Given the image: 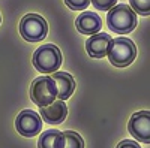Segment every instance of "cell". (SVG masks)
I'll return each mask as SVG.
<instances>
[{
  "mask_svg": "<svg viewBox=\"0 0 150 148\" xmlns=\"http://www.w3.org/2000/svg\"><path fill=\"white\" fill-rule=\"evenodd\" d=\"M107 24L110 30L114 33H131L137 26V14L128 5H116L108 11Z\"/></svg>",
  "mask_w": 150,
  "mask_h": 148,
  "instance_id": "1",
  "label": "cell"
},
{
  "mask_svg": "<svg viewBox=\"0 0 150 148\" xmlns=\"http://www.w3.org/2000/svg\"><path fill=\"white\" fill-rule=\"evenodd\" d=\"M107 55L112 66L126 67L137 57V46L128 38H116L110 41Z\"/></svg>",
  "mask_w": 150,
  "mask_h": 148,
  "instance_id": "2",
  "label": "cell"
},
{
  "mask_svg": "<svg viewBox=\"0 0 150 148\" xmlns=\"http://www.w3.org/2000/svg\"><path fill=\"white\" fill-rule=\"evenodd\" d=\"M62 65V53L53 43L39 46L33 54V66L42 73H53Z\"/></svg>",
  "mask_w": 150,
  "mask_h": 148,
  "instance_id": "3",
  "label": "cell"
},
{
  "mask_svg": "<svg viewBox=\"0 0 150 148\" xmlns=\"http://www.w3.org/2000/svg\"><path fill=\"white\" fill-rule=\"evenodd\" d=\"M30 99L38 106H47L57 99V87L51 76H39L32 82Z\"/></svg>",
  "mask_w": 150,
  "mask_h": 148,
  "instance_id": "4",
  "label": "cell"
},
{
  "mask_svg": "<svg viewBox=\"0 0 150 148\" xmlns=\"http://www.w3.org/2000/svg\"><path fill=\"white\" fill-rule=\"evenodd\" d=\"M20 33L29 42L42 41L48 33V24L41 15L27 14L20 22Z\"/></svg>",
  "mask_w": 150,
  "mask_h": 148,
  "instance_id": "5",
  "label": "cell"
},
{
  "mask_svg": "<svg viewBox=\"0 0 150 148\" xmlns=\"http://www.w3.org/2000/svg\"><path fill=\"white\" fill-rule=\"evenodd\" d=\"M15 127L18 133H21L26 138H33L42 129V120L35 111L32 109H24L18 114L15 120Z\"/></svg>",
  "mask_w": 150,
  "mask_h": 148,
  "instance_id": "6",
  "label": "cell"
},
{
  "mask_svg": "<svg viewBox=\"0 0 150 148\" xmlns=\"http://www.w3.org/2000/svg\"><path fill=\"white\" fill-rule=\"evenodd\" d=\"M129 133L135 139L144 144L150 142V114L149 111H140L135 112L129 121Z\"/></svg>",
  "mask_w": 150,
  "mask_h": 148,
  "instance_id": "7",
  "label": "cell"
},
{
  "mask_svg": "<svg viewBox=\"0 0 150 148\" xmlns=\"http://www.w3.org/2000/svg\"><path fill=\"white\" fill-rule=\"evenodd\" d=\"M68 115V108L65 100H54L47 106H42L41 117L45 120V123L50 124H60L63 123Z\"/></svg>",
  "mask_w": 150,
  "mask_h": 148,
  "instance_id": "8",
  "label": "cell"
},
{
  "mask_svg": "<svg viewBox=\"0 0 150 148\" xmlns=\"http://www.w3.org/2000/svg\"><path fill=\"white\" fill-rule=\"evenodd\" d=\"M110 41H111V38L107 33L92 34V38H89L86 42V49L89 53V55L93 58H102L104 55H107Z\"/></svg>",
  "mask_w": 150,
  "mask_h": 148,
  "instance_id": "9",
  "label": "cell"
},
{
  "mask_svg": "<svg viewBox=\"0 0 150 148\" xmlns=\"http://www.w3.org/2000/svg\"><path fill=\"white\" fill-rule=\"evenodd\" d=\"M56 82V87H57V97L60 100H66L69 99L75 90V81L74 78L66 72H53V76H51Z\"/></svg>",
  "mask_w": 150,
  "mask_h": 148,
  "instance_id": "10",
  "label": "cell"
},
{
  "mask_svg": "<svg viewBox=\"0 0 150 148\" xmlns=\"http://www.w3.org/2000/svg\"><path fill=\"white\" fill-rule=\"evenodd\" d=\"M78 32L83 34H95L101 30L102 27V21L99 18V15L93 14V12H83V14L77 18V22H75Z\"/></svg>",
  "mask_w": 150,
  "mask_h": 148,
  "instance_id": "11",
  "label": "cell"
},
{
  "mask_svg": "<svg viewBox=\"0 0 150 148\" xmlns=\"http://www.w3.org/2000/svg\"><path fill=\"white\" fill-rule=\"evenodd\" d=\"M38 147L39 148H62L63 147V133L56 129L47 130L45 133L41 135Z\"/></svg>",
  "mask_w": 150,
  "mask_h": 148,
  "instance_id": "12",
  "label": "cell"
},
{
  "mask_svg": "<svg viewBox=\"0 0 150 148\" xmlns=\"http://www.w3.org/2000/svg\"><path fill=\"white\" fill-rule=\"evenodd\" d=\"M62 133H63V147L62 148H84V141L78 133L72 130H66Z\"/></svg>",
  "mask_w": 150,
  "mask_h": 148,
  "instance_id": "13",
  "label": "cell"
},
{
  "mask_svg": "<svg viewBox=\"0 0 150 148\" xmlns=\"http://www.w3.org/2000/svg\"><path fill=\"white\" fill-rule=\"evenodd\" d=\"M131 9L135 14L147 17L150 14V0H131Z\"/></svg>",
  "mask_w": 150,
  "mask_h": 148,
  "instance_id": "14",
  "label": "cell"
},
{
  "mask_svg": "<svg viewBox=\"0 0 150 148\" xmlns=\"http://www.w3.org/2000/svg\"><path fill=\"white\" fill-rule=\"evenodd\" d=\"M90 3L98 11H110L112 6L117 5V0H90Z\"/></svg>",
  "mask_w": 150,
  "mask_h": 148,
  "instance_id": "15",
  "label": "cell"
},
{
  "mask_svg": "<svg viewBox=\"0 0 150 148\" xmlns=\"http://www.w3.org/2000/svg\"><path fill=\"white\" fill-rule=\"evenodd\" d=\"M65 3L72 11H83L90 5V0H65Z\"/></svg>",
  "mask_w": 150,
  "mask_h": 148,
  "instance_id": "16",
  "label": "cell"
},
{
  "mask_svg": "<svg viewBox=\"0 0 150 148\" xmlns=\"http://www.w3.org/2000/svg\"><path fill=\"white\" fill-rule=\"evenodd\" d=\"M117 148H141L137 142H134V141H129V139H125V141H122L119 145H117Z\"/></svg>",
  "mask_w": 150,
  "mask_h": 148,
  "instance_id": "17",
  "label": "cell"
},
{
  "mask_svg": "<svg viewBox=\"0 0 150 148\" xmlns=\"http://www.w3.org/2000/svg\"><path fill=\"white\" fill-rule=\"evenodd\" d=\"M0 21H2V18H0Z\"/></svg>",
  "mask_w": 150,
  "mask_h": 148,
  "instance_id": "18",
  "label": "cell"
}]
</instances>
